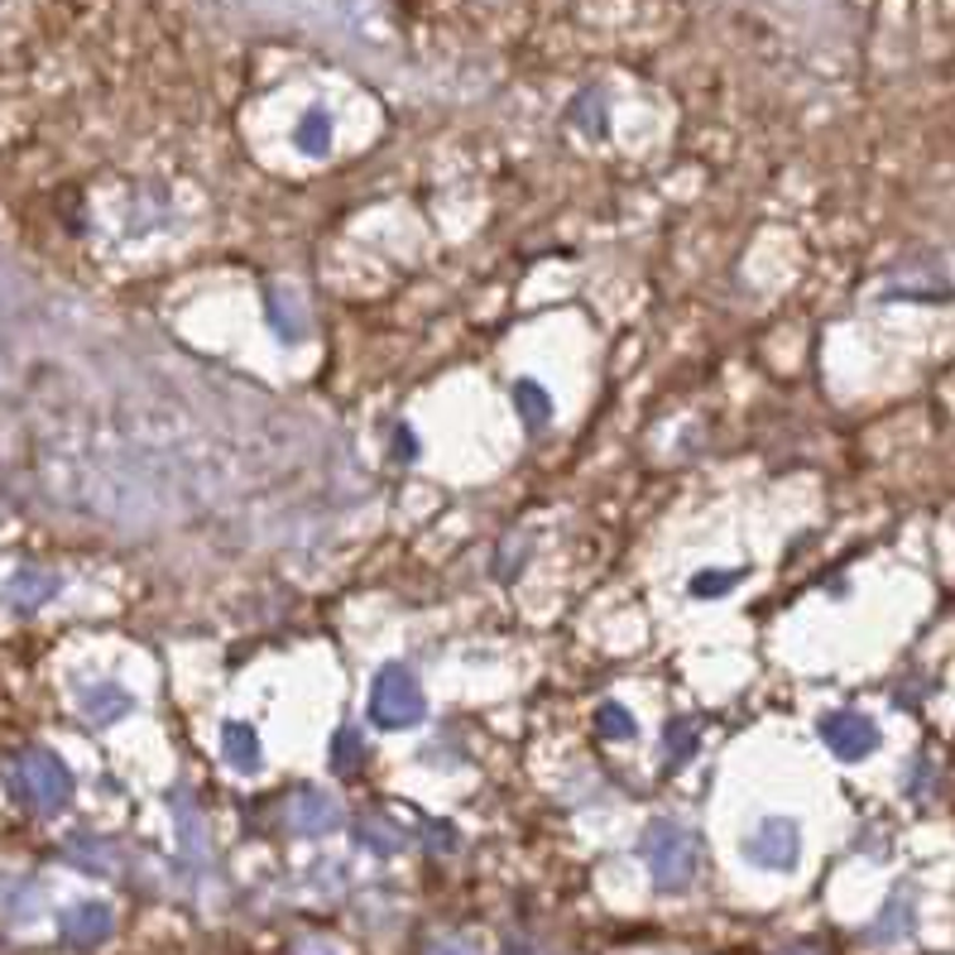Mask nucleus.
Returning a JSON list of instances; mask_svg holds the SVG:
<instances>
[{
	"label": "nucleus",
	"mask_w": 955,
	"mask_h": 955,
	"mask_svg": "<svg viewBox=\"0 0 955 955\" xmlns=\"http://www.w3.org/2000/svg\"><path fill=\"white\" fill-rule=\"evenodd\" d=\"M422 716H428V696H422L418 677L399 668V663L380 668V677L370 682V720L380 730H404V725H418Z\"/></svg>",
	"instance_id": "f257e3e1"
},
{
	"label": "nucleus",
	"mask_w": 955,
	"mask_h": 955,
	"mask_svg": "<svg viewBox=\"0 0 955 955\" xmlns=\"http://www.w3.org/2000/svg\"><path fill=\"white\" fill-rule=\"evenodd\" d=\"M14 787H20V797L34 802V807H58V802L68 797L72 778H68V768L58 764L53 754L29 749V754L14 759Z\"/></svg>",
	"instance_id": "f03ea898"
},
{
	"label": "nucleus",
	"mask_w": 955,
	"mask_h": 955,
	"mask_svg": "<svg viewBox=\"0 0 955 955\" xmlns=\"http://www.w3.org/2000/svg\"><path fill=\"white\" fill-rule=\"evenodd\" d=\"M822 739L840 759H864L878 745V725L869 716H859V710H836V716L822 720Z\"/></svg>",
	"instance_id": "7ed1b4c3"
},
{
	"label": "nucleus",
	"mask_w": 955,
	"mask_h": 955,
	"mask_svg": "<svg viewBox=\"0 0 955 955\" xmlns=\"http://www.w3.org/2000/svg\"><path fill=\"white\" fill-rule=\"evenodd\" d=\"M58 590H63V581H58L53 571H39V567H24V571H14L10 581H6V605L14 615H34L39 605H49Z\"/></svg>",
	"instance_id": "20e7f679"
},
{
	"label": "nucleus",
	"mask_w": 955,
	"mask_h": 955,
	"mask_svg": "<svg viewBox=\"0 0 955 955\" xmlns=\"http://www.w3.org/2000/svg\"><path fill=\"white\" fill-rule=\"evenodd\" d=\"M78 702H82V716H92L97 725H111L135 710V696L120 682H92V687L78 692Z\"/></svg>",
	"instance_id": "39448f33"
},
{
	"label": "nucleus",
	"mask_w": 955,
	"mask_h": 955,
	"mask_svg": "<svg viewBox=\"0 0 955 955\" xmlns=\"http://www.w3.org/2000/svg\"><path fill=\"white\" fill-rule=\"evenodd\" d=\"M221 745H226V759H231L240 773H255V768H260V739H255L250 725L226 720V725H221Z\"/></svg>",
	"instance_id": "423d86ee"
},
{
	"label": "nucleus",
	"mask_w": 955,
	"mask_h": 955,
	"mask_svg": "<svg viewBox=\"0 0 955 955\" xmlns=\"http://www.w3.org/2000/svg\"><path fill=\"white\" fill-rule=\"evenodd\" d=\"M519 418H524V428H528V432L548 428V418H553L548 394H543L534 380H524V385H519Z\"/></svg>",
	"instance_id": "0eeeda50"
},
{
	"label": "nucleus",
	"mask_w": 955,
	"mask_h": 955,
	"mask_svg": "<svg viewBox=\"0 0 955 955\" xmlns=\"http://www.w3.org/2000/svg\"><path fill=\"white\" fill-rule=\"evenodd\" d=\"M269 317H275V327H279V337H302V327H308V317H302V308H298V298L294 294H269Z\"/></svg>",
	"instance_id": "6e6552de"
},
{
	"label": "nucleus",
	"mask_w": 955,
	"mask_h": 955,
	"mask_svg": "<svg viewBox=\"0 0 955 955\" xmlns=\"http://www.w3.org/2000/svg\"><path fill=\"white\" fill-rule=\"evenodd\" d=\"M298 149H302V155H327V149H331V120L322 111H312L298 126Z\"/></svg>",
	"instance_id": "1a4fd4ad"
},
{
	"label": "nucleus",
	"mask_w": 955,
	"mask_h": 955,
	"mask_svg": "<svg viewBox=\"0 0 955 955\" xmlns=\"http://www.w3.org/2000/svg\"><path fill=\"white\" fill-rule=\"evenodd\" d=\"M596 725H600L605 739H629V735H634V720H629V710L619 706V702H605V706L596 710Z\"/></svg>",
	"instance_id": "9d476101"
},
{
	"label": "nucleus",
	"mask_w": 955,
	"mask_h": 955,
	"mask_svg": "<svg viewBox=\"0 0 955 955\" xmlns=\"http://www.w3.org/2000/svg\"><path fill=\"white\" fill-rule=\"evenodd\" d=\"M735 581H739V571H702L692 581V590H696V596H725Z\"/></svg>",
	"instance_id": "9b49d317"
},
{
	"label": "nucleus",
	"mask_w": 955,
	"mask_h": 955,
	"mask_svg": "<svg viewBox=\"0 0 955 955\" xmlns=\"http://www.w3.org/2000/svg\"><path fill=\"white\" fill-rule=\"evenodd\" d=\"M356 754H360V735H356V730H341V735H337V754H331V764H337V768H351V764H356Z\"/></svg>",
	"instance_id": "f8f14e48"
}]
</instances>
